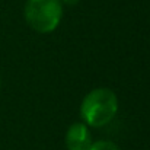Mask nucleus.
<instances>
[{"mask_svg": "<svg viewBox=\"0 0 150 150\" xmlns=\"http://www.w3.org/2000/svg\"><path fill=\"white\" fill-rule=\"evenodd\" d=\"M67 150H89L92 146V134L85 122H73L66 133Z\"/></svg>", "mask_w": 150, "mask_h": 150, "instance_id": "7ed1b4c3", "label": "nucleus"}, {"mask_svg": "<svg viewBox=\"0 0 150 150\" xmlns=\"http://www.w3.org/2000/svg\"><path fill=\"white\" fill-rule=\"evenodd\" d=\"M0 86H1V82H0Z\"/></svg>", "mask_w": 150, "mask_h": 150, "instance_id": "423d86ee", "label": "nucleus"}, {"mask_svg": "<svg viewBox=\"0 0 150 150\" xmlns=\"http://www.w3.org/2000/svg\"><path fill=\"white\" fill-rule=\"evenodd\" d=\"M63 4H67V6H73L76 3H79V0H61Z\"/></svg>", "mask_w": 150, "mask_h": 150, "instance_id": "39448f33", "label": "nucleus"}, {"mask_svg": "<svg viewBox=\"0 0 150 150\" xmlns=\"http://www.w3.org/2000/svg\"><path fill=\"white\" fill-rule=\"evenodd\" d=\"M89 150H121V149L115 143H112L109 140H98V142L92 143Z\"/></svg>", "mask_w": 150, "mask_h": 150, "instance_id": "20e7f679", "label": "nucleus"}, {"mask_svg": "<svg viewBox=\"0 0 150 150\" xmlns=\"http://www.w3.org/2000/svg\"><path fill=\"white\" fill-rule=\"evenodd\" d=\"M118 112V98L108 88L91 91L80 103V117L88 127H105Z\"/></svg>", "mask_w": 150, "mask_h": 150, "instance_id": "f257e3e1", "label": "nucleus"}, {"mask_svg": "<svg viewBox=\"0 0 150 150\" xmlns=\"http://www.w3.org/2000/svg\"><path fill=\"white\" fill-rule=\"evenodd\" d=\"M64 4L61 0H26V23L40 34H50L61 22Z\"/></svg>", "mask_w": 150, "mask_h": 150, "instance_id": "f03ea898", "label": "nucleus"}]
</instances>
